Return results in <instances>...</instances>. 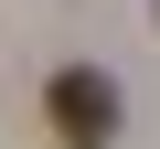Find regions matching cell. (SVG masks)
Returning <instances> with one entry per match:
<instances>
[{
  "label": "cell",
  "instance_id": "1",
  "mask_svg": "<svg viewBox=\"0 0 160 149\" xmlns=\"http://www.w3.org/2000/svg\"><path fill=\"white\" fill-rule=\"evenodd\" d=\"M43 117H53L64 149H107V138H118V85H107L96 64H64L53 85H43Z\"/></svg>",
  "mask_w": 160,
  "mask_h": 149
}]
</instances>
